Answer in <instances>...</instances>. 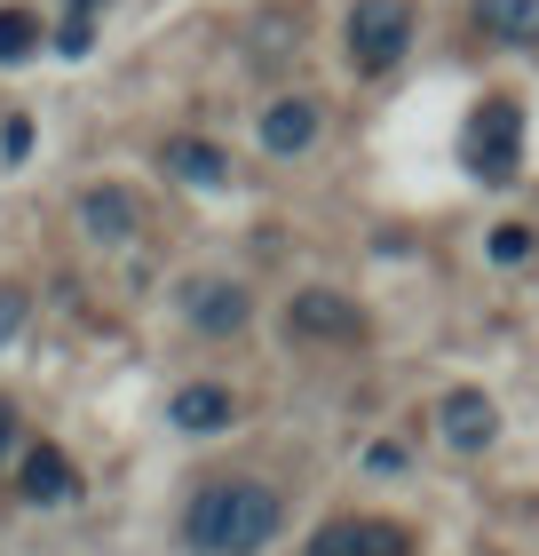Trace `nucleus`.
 Returning a JSON list of instances; mask_svg holds the SVG:
<instances>
[{"mask_svg":"<svg viewBox=\"0 0 539 556\" xmlns=\"http://www.w3.org/2000/svg\"><path fill=\"white\" fill-rule=\"evenodd\" d=\"M80 223H88V239L95 247H136V191L127 184H88V199H80Z\"/></svg>","mask_w":539,"mask_h":556,"instance_id":"9","label":"nucleus"},{"mask_svg":"<svg viewBox=\"0 0 539 556\" xmlns=\"http://www.w3.org/2000/svg\"><path fill=\"white\" fill-rule=\"evenodd\" d=\"M476 24L508 48H531L539 40V0H476Z\"/></svg>","mask_w":539,"mask_h":556,"instance_id":"13","label":"nucleus"},{"mask_svg":"<svg viewBox=\"0 0 539 556\" xmlns=\"http://www.w3.org/2000/svg\"><path fill=\"white\" fill-rule=\"evenodd\" d=\"M9 438H16V414H9V397H0V462H9Z\"/></svg>","mask_w":539,"mask_h":556,"instance_id":"19","label":"nucleus"},{"mask_svg":"<svg viewBox=\"0 0 539 556\" xmlns=\"http://www.w3.org/2000/svg\"><path fill=\"white\" fill-rule=\"evenodd\" d=\"M436 421H445V445L452 453H484L500 438V406L484 390H445V414H436Z\"/></svg>","mask_w":539,"mask_h":556,"instance_id":"10","label":"nucleus"},{"mask_svg":"<svg viewBox=\"0 0 539 556\" xmlns=\"http://www.w3.org/2000/svg\"><path fill=\"white\" fill-rule=\"evenodd\" d=\"M183 318L198 326V334H239V326L254 318V294L239 287V278H191L183 287Z\"/></svg>","mask_w":539,"mask_h":556,"instance_id":"6","label":"nucleus"},{"mask_svg":"<svg viewBox=\"0 0 539 556\" xmlns=\"http://www.w3.org/2000/svg\"><path fill=\"white\" fill-rule=\"evenodd\" d=\"M159 167H167L183 191H222V184H230V151H222L215 136H167V143H159Z\"/></svg>","mask_w":539,"mask_h":556,"instance_id":"8","label":"nucleus"},{"mask_svg":"<svg viewBox=\"0 0 539 556\" xmlns=\"http://www.w3.org/2000/svg\"><path fill=\"white\" fill-rule=\"evenodd\" d=\"M16 501H33V509H64V501H80V469H72V453L33 438L16 453Z\"/></svg>","mask_w":539,"mask_h":556,"instance_id":"4","label":"nucleus"},{"mask_svg":"<svg viewBox=\"0 0 539 556\" xmlns=\"http://www.w3.org/2000/svg\"><path fill=\"white\" fill-rule=\"evenodd\" d=\"M286 525V501H278L262 477H215V485L191 493V517H183V541L198 556H262Z\"/></svg>","mask_w":539,"mask_h":556,"instance_id":"1","label":"nucleus"},{"mask_svg":"<svg viewBox=\"0 0 539 556\" xmlns=\"http://www.w3.org/2000/svg\"><path fill=\"white\" fill-rule=\"evenodd\" d=\"M413 40V0H357L349 9V64L357 72H389Z\"/></svg>","mask_w":539,"mask_h":556,"instance_id":"3","label":"nucleus"},{"mask_svg":"<svg viewBox=\"0 0 539 556\" xmlns=\"http://www.w3.org/2000/svg\"><path fill=\"white\" fill-rule=\"evenodd\" d=\"M24 151H33V119H9V128H0V167H16Z\"/></svg>","mask_w":539,"mask_h":556,"instance_id":"16","label":"nucleus"},{"mask_svg":"<svg viewBox=\"0 0 539 556\" xmlns=\"http://www.w3.org/2000/svg\"><path fill=\"white\" fill-rule=\"evenodd\" d=\"M56 40H64V56H88V40H95V24H88V16H64V33H56Z\"/></svg>","mask_w":539,"mask_h":556,"instance_id":"17","label":"nucleus"},{"mask_svg":"<svg viewBox=\"0 0 539 556\" xmlns=\"http://www.w3.org/2000/svg\"><path fill=\"white\" fill-rule=\"evenodd\" d=\"M95 9H104V0H72V16H95Z\"/></svg>","mask_w":539,"mask_h":556,"instance_id":"20","label":"nucleus"},{"mask_svg":"<svg viewBox=\"0 0 539 556\" xmlns=\"http://www.w3.org/2000/svg\"><path fill=\"white\" fill-rule=\"evenodd\" d=\"M16 326H24V294H16V287H0V342H9Z\"/></svg>","mask_w":539,"mask_h":556,"instance_id":"18","label":"nucleus"},{"mask_svg":"<svg viewBox=\"0 0 539 556\" xmlns=\"http://www.w3.org/2000/svg\"><path fill=\"white\" fill-rule=\"evenodd\" d=\"M286 318H294L301 342H357V334H365V311H357L349 294H325V287H301Z\"/></svg>","mask_w":539,"mask_h":556,"instance_id":"7","label":"nucleus"},{"mask_svg":"<svg viewBox=\"0 0 539 556\" xmlns=\"http://www.w3.org/2000/svg\"><path fill=\"white\" fill-rule=\"evenodd\" d=\"M40 48V16L24 9V0H9V9H0V64H24Z\"/></svg>","mask_w":539,"mask_h":556,"instance_id":"14","label":"nucleus"},{"mask_svg":"<svg viewBox=\"0 0 539 556\" xmlns=\"http://www.w3.org/2000/svg\"><path fill=\"white\" fill-rule=\"evenodd\" d=\"M318 104L310 96H278V104H262V151H278V160H294V151L318 143Z\"/></svg>","mask_w":539,"mask_h":556,"instance_id":"11","label":"nucleus"},{"mask_svg":"<svg viewBox=\"0 0 539 556\" xmlns=\"http://www.w3.org/2000/svg\"><path fill=\"white\" fill-rule=\"evenodd\" d=\"M492 263H500V270L531 263V231H524V223H500V231H492Z\"/></svg>","mask_w":539,"mask_h":556,"instance_id":"15","label":"nucleus"},{"mask_svg":"<svg viewBox=\"0 0 539 556\" xmlns=\"http://www.w3.org/2000/svg\"><path fill=\"white\" fill-rule=\"evenodd\" d=\"M460 160H469L476 184H516L524 167V112L508 104V96H484L469 112V128H460Z\"/></svg>","mask_w":539,"mask_h":556,"instance_id":"2","label":"nucleus"},{"mask_svg":"<svg viewBox=\"0 0 539 556\" xmlns=\"http://www.w3.org/2000/svg\"><path fill=\"white\" fill-rule=\"evenodd\" d=\"M175 429H191V438H207V429H230L239 421V397H230L222 382H191V390H175Z\"/></svg>","mask_w":539,"mask_h":556,"instance_id":"12","label":"nucleus"},{"mask_svg":"<svg viewBox=\"0 0 539 556\" xmlns=\"http://www.w3.org/2000/svg\"><path fill=\"white\" fill-rule=\"evenodd\" d=\"M310 556H413V541L389 517H325L310 533Z\"/></svg>","mask_w":539,"mask_h":556,"instance_id":"5","label":"nucleus"}]
</instances>
